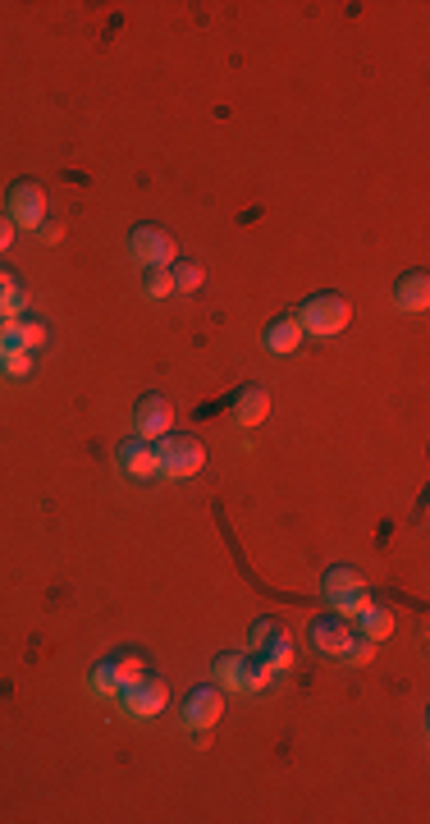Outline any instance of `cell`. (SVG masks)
I'll use <instances>...</instances> for the list:
<instances>
[{
    "instance_id": "27",
    "label": "cell",
    "mask_w": 430,
    "mask_h": 824,
    "mask_svg": "<svg viewBox=\"0 0 430 824\" xmlns=\"http://www.w3.org/2000/svg\"><path fill=\"white\" fill-rule=\"evenodd\" d=\"M19 289H23V284L14 280V271H5V266H0V303H5L10 293H19Z\"/></svg>"
},
{
    "instance_id": "30",
    "label": "cell",
    "mask_w": 430,
    "mask_h": 824,
    "mask_svg": "<svg viewBox=\"0 0 430 824\" xmlns=\"http://www.w3.org/2000/svg\"><path fill=\"white\" fill-rule=\"evenodd\" d=\"M0 353H5V348H0Z\"/></svg>"
},
{
    "instance_id": "11",
    "label": "cell",
    "mask_w": 430,
    "mask_h": 824,
    "mask_svg": "<svg viewBox=\"0 0 430 824\" xmlns=\"http://www.w3.org/2000/svg\"><path fill=\"white\" fill-rule=\"evenodd\" d=\"M229 408H234V422L238 426H261L270 417V394L261 390V385H243Z\"/></svg>"
},
{
    "instance_id": "29",
    "label": "cell",
    "mask_w": 430,
    "mask_h": 824,
    "mask_svg": "<svg viewBox=\"0 0 430 824\" xmlns=\"http://www.w3.org/2000/svg\"><path fill=\"white\" fill-rule=\"evenodd\" d=\"M42 239L46 243H60V225H55V220H46V225H42Z\"/></svg>"
},
{
    "instance_id": "26",
    "label": "cell",
    "mask_w": 430,
    "mask_h": 824,
    "mask_svg": "<svg viewBox=\"0 0 430 824\" xmlns=\"http://www.w3.org/2000/svg\"><path fill=\"white\" fill-rule=\"evenodd\" d=\"M23 307H28V293H10V298H5V303H0V321H19V316H23Z\"/></svg>"
},
{
    "instance_id": "19",
    "label": "cell",
    "mask_w": 430,
    "mask_h": 824,
    "mask_svg": "<svg viewBox=\"0 0 430 824\" xmlns=\"http://www.w3.org/2000/svg\"><path fill=\"white\" fill-rule=\"evenodd\" d=\"M353 586H366V577L357 573V568H348V564L325 568V577H321V591H325V596H339V591H353Z\"/></svg>"
},
{
    "instance_id": "15",
    "label": "cell",
    "mask_w": 430,
    "mask_h": 824,
    "mask_svg": "<svg viewBox=\"0 0 430 824\" xmlns=\"http://www.w3.org/2000/svg\"><path fill=\"white\" fill-rule=\"evenodd\" d=\"M215 678H220V692H248V655H215Z\"/></svg>"
},
{
    "instance_id": "1",
    "label": "cell",
    "mask_w": 430,
    "mask_h": 824,
    "mask_svg": "<svg viewBox=\"0 0 430 824\" xmlns=\"http://www.w3.org/2000/svg\"><path fill=\"white\" fill-rule=\"evenodd\" d=\"M298 326L302 335H316V339H330L353 321V303H348L344 293H312V298H302L298 303Z\"/></svg>"
},
{
    "instance_id": "5",
    "label": "cell",
    "mask_w": 430,
    "mask_h": 824,
    "mask_svg": "<svg viewBox=\"0 0 430 824\" xmlns=\"http://www.w3.org/2000/svg\"><path fill=\"white\" fill-rule=\"evenodd\" d=\"M307 637H312V646H316V655H330V660H344L348 655V646L357 641V628L348 623V618H339V614H325V618H316L312 628H307Z\"/></svg>"
},
{
    "instance_id": "17",
    "label": "cell",
    "mask_w": 430,
    "mask_h": 824,
    "mask_svg": "<svg viewBox=\"0 0 430 824\" xmlns=\"http://www.w3.org/2000/svg\"><path fill=\"white\" fill-rule=\"evenodd\" d=\"M389 632H394V609H385V605H366L362 614H357V637H366V641H385Z\"/></svg>"
},
{
    "instance_id": "20",
    "label": "cell",
    "mask_w": 430,
    "mask_h": 824,
    "mask_svg": "<svg viewBox=\"0 0 430 824\" xmlns=\"http://www.w3.org/2000/svg\"><path fill=\"white\" fill-rule=\"evenodd\" d=\"M87 687H92V696H101V701H119V678H115V664L101 660L97 669H92V678H87Z\"/></svg>"
},
{
    "instance_id": "2",
    "label": "cell",
    "mask_w": 430,
    "mask_h": 824,
    "mask_svg": "<svg viewBox=\"0 0 430 824\" xmlns=\"http://www.w3.org/2000/svg\"><path fill=\"white\" fill-rule=\"evenodd\" d=\"M156 458H161V477L183 481V477H197V472L206 467V445L197 440V435L170 431V435L156 440Z\"/></svg>"
},
{
    "instance_id": "10",
    "label": "cell",
    "mask_w": 430,
    "mask_h": 824,
    "mask_svg": "<svg viewBox=\"0 0 430 824\" xmlns=\"http://www.w3.org/2000/svg\"><path fill=\"white\" fill-rule=\"evenodd\" d=\"M42 344H46V321H37V316H19V321L0 326V348H28V353H37Z\"/></svg>"
},
{
    "instance_id": "8",
    "label": "cell",
    "mask_w": 430,
    "mask_h": 824,
    "mask_svg": "<svg viewBox=\"0 0 430 824\" xmlns=\"http://www.w3.org/2000/svg\"><path fill=\"white\" fill-rule=\"evenodd\" d=\"M119 701H124V710H129L133 719H156L165 705H170V683L156 678V673H147V678H142L138 687H129Z\"/></svg>"
},
{
    "instance_id": "3",
    "label": "cell",
    "mask_w": 430,
    "mask_h": 824,
    "mask_svg": "<svg viewBox=\"0 0 430 824\" xmlns=\"http://www.w3.org/2000/svg\"><path fill=\"white\" fill-rule=\"evenodd\" d=\"M5 216L14 220V229H42L51 220V206H46V188L37 179H14L10 184V206Z\"/></svg>"
},
{
    "instance_id": "6",
    "label": "cell",
    "mask_w": 430,
    "mask_h": 824,
    "mask_svg": "<svg viewBox=\"0 0 430 824\" xmlns=\"http://www.w3.org/2000/svg\"><path fill=\"white\" fill-rule=\"evenodd\" d=\"M133 426H138L142 440H161L174 431V403L165 394H142L133 403Z\"/></svg>"
},
{
    "instance_id": "12",
    "label": "cell",
    "mask_w": 430,
    "mask_h": 824,
    "mask_svg": "<svg viewBox=\"0 0 430 824\" xmlns=\"http://www.w3.org/2000/svg\"><path fill=\"white\" fill-rule=\"evenodd\" d=\"M394 303L403 307V312H426V307H430V275H426V271L398 275V284H394Z\"/></svg>"
},
{
    "instance_id": "28",
    "label": "cell",
    "mask_w": 430,
    "mask_h": 824,
    "mask_svg": "<svg viewBox=\"0 0 430 824\" xmlns=\"http://www.w3.org/2000/svg\"><path fill=\"white\" fill-rule=\"evenodd\" d=\"M14 234H19V229H14V220H10V216H0V252H5V248L14 243Z\"/></svg>"
},
{
    "instance_id": "7",
    "label": "cell",
    "mask_w": 430,
    "mask_h": 824,
    "mask_svg": "<svg viewBox=\"0 0 430 824\" xmlns=\"http://www.w3.org/2000/svg\"><path fill=\"white\" fill-rule=\"evenodd\" d=\"M220 715H225V692L220 687H193L188 701H183V728H193V733L215 728Z\"/></svg>"
},
{
    "instance_id": "9",
    "label": "cell",
    "mask_w": 430,
    "mask_h": 824,
    "mask_svg": "<svg viewBox=\"0 0 430 824\" xmlns=\"http://www.w3.org/2000/svg\"><path fill=\"white\" fill-rule=\"evenodd\" d=\"M119 472L133 481H151V477H161V458H156V440H142V435H133V440H124L119 445Z\"/></svg>"
},
{
    "instance_id": "23",
    "label": "cell",
    "mask_w": 430,
    "mask_h": 824,
    "mask_svg": "<svg viewBox=\"0 0 430 824\" xmlns=\"http://www.w3.org/2000/svg\"><path fill=\"white\" fill-rule=\"evenodd\" d=\"M0 371L14 380L33 376V353H28V348H5V353H0Z\"/></svg>"
},
{
    "instance_id": "25",
    "label": "cell",
    "mask_w": 430,
    "mask_h": 824,
    "mask_svg": "<svg viewBox=\"0 0 430 824\" xmlns=\"http://www.w3.org/2000/svg\"><path fill=\"white\" fill-rule=\"evenodd\" d=\"M344 660H348V664H357V669H362V664H371V660H376V641L357 637L353 646H348V655H344Z\"/></svg>"
},
{
    "instance_id": "16",
    "label": "cell",
    "mask_w": 430,
    "mask_h": 824,
    "mask_svg": "<svg viewBox=\"0 0 430 824\" xmlns=\"http://www.w3.org/2000/svg\"><path fill=\"white\" fill-rule=\"evenodd\" d=\"M110 664H115V678H119V696L147 678V655L133 651V646H129V651H115V655H110Z\"/></svg>"
},
{
    "instance_id": "22",
    "label": "cell",
    "mask_w": 430,
    "mask_h": 824,
    "mask_svg": "<svg viewBox=\"0 0 430 824\" xmlns=\"http://www.w3.org/2000/svg\"><path fill=\"white\" fill-rule=\"evenodd\" d=\"M170 271H174V289H183V293H193V289H202V284H206V266H202V261L183 257V261H174Z\"/></svg>"
},
{
    "instance_id": "24",
    "label": "cell",
    "mask_w": 430,
    "mask_h": 824,
    "mask_svg": "<svg viewBox=\"0 0 430 824\" xmlns=\"http://www.w3.org/2000/svg\"><path fill=\"white\" fill-rule=\"evenodd\" d=\"M270 683H275V669H270L261 655L257 660H248V692H266Z\"/></svg>"
},
{
    "instance_id": "13",
    "label": "cell",
    "mask_w": 430,
    "mask_h": 824,
    "mask_svg": "<svg viewBox=\"0 0 430 824\" xmlns=\"http://www.w3.org/2000/svg\"><path fill=\"white\" fill-rule=\"evenodd\" d=\"M257 655H261V660H266V664H270V669H275V673L293 669V660H298V655H293V637H289V632L280 628V623H275V628H270L266 637H261Z\"/></svg>"
},
{
    "instance_id": "18",
    "label": "cell",
    "mask_w": 430,
    "mask_h": 824,
    "mask_svg": "<svg viewBox=\"0 0 430 824\" xmlns=\"http://www.w3.org/2000/svg\"><path fill=\"white\" fill-rule=\"evenodd\" d=\"M330 600V609L339 618H357L366 605H376V596H371V586H353V591H339V596H325Z\"/></svg>"
},
{
    "instance_id": "21",
    "label": "cell",
    "mask_w": 430,
    "mask_h": 824,
    "mask_svg": "<svg viewBox=\"0 0 430 824\" xmlns=\"http://www.w3.org/2000/svg\"><path fill=\"white\" fill-rule=\"evenodd\" d=\"M142 289H147V298H170L174 293V271L170 266H142Z\"/></svg>"
},
{
    "instance_id": "4",
    "label": "cell",
    "mask_w": 430,
    "mask_h": 824,
    "mask_svg": "<svg viewBox=\"0 0 430 824\" xmlns=\"http://www.w3.org/2000/svg\"><path fill=\"white\" fill-rule=\"evenodd\" d=\"M129 252L138 266H174L179 261V243H174L170 229L161 225H138L129 234Z\"/></svg>"
},
{
    "instance_id": "14",
    "label": "cell",
    "mask_w": 430,
    "mask_h": 824,
    "mask_svg": "<svg viewBox=\"0 0 430 824\" xmlns=\"http://www.w3.org/2000/svg\"><path fill=\"white\" fill-rule=\"evenodd\" d=\"M302 339H307V335H302V326H298V316H293V312L275 316V321L266 326V348H270V353H280V358H284V353H293Z\"/></svg>"
}]
</instances>
